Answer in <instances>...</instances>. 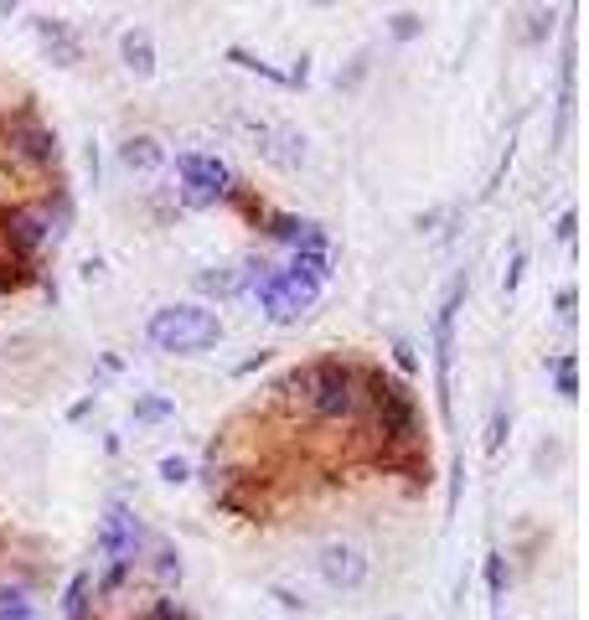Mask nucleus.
<instances>
[{"instance_id":"obj_1","label":"nucleus","mask_w":589,"mask_h":620,"mask_svg":"<svg viewBox=\"0 0 589 620\" xmlns=\"http://www.w3.org/2000/svg\"><path fill=\"white\" fill-rule=\"evenodd\" d=\"M357 388H362V367L347 362V357H321V362H305V367H290L279 393L300 398L316 419L336 424V419H352L357 414Z\"/></svg>"},{"instance_id":"obj_2","label":"nucleus","mask_w":589,"mask_h":620,"mask_svg":"<svg viewBox=\"0 0 589 620\" xmlns=\"http://www.w3.org/2000/svg\"><path fill=\"white\" fill-rule=\"evenodd\" d=\"M362 403H367V419H372L383 445H419V398L398 378H388L383 367H362L357 409Z\"/></svg>"},{"instance_id":"obj_3","label":"nucleus","mask_w":589,"mask_h":620,"mask_svg":"<svg viewBox=\"0 0 589 620\" xmlns=\"http://www.w3.org/2000/svg\"><path fill=\"white\" fill-rule=\"evenodd\" d=\"M145 336H150L155 352L197 357V352H212L217 341H223V316L207 305H161V310H150Z\"/></svg>"},{"instance_id":"obj_4","label":"nucleus","mask_w":589,"mask_h":620,"mask_svg":"<svg viewBox=\"0 0 589 620\" xmlns=\"http://www.w3.org/2000/svg\"><path fill=\"white\" fill-rule=\"evenodd\" d=\"M176 176H181L176 202L186 212H207V207H217L233 192V171H228L223 155H212V150H181L176 155Z\"/></svg>"},{"instance_id":"obj_5","label":"nucleus","mask_w":589,"mask_h":620,"mask_svg":"<svg viewBox=\"0 0 589 620\" xmlns=\"http://www.w3.org/2000/svg\"><path fill=\"white\" fill-rule=\"evenodd\" d=\"M238 130H248V150H259L269 166H279V171H300L305 161H310V140L300 135V130H290V124H254V119H233Z\"/></svg>"},{"instance_id":"obj_6","label":"nucleus","mask_w":589,"mask_h":620,"mask_svg":"<svg viewBox=\"0 0 589 620\" xmlns=\"http://www.w3.org/2000/svg\"><path fill=\"white\" fill-rule=\"evenodd\" d=\"M140 517L124 507V502H109V512L99 517V533H93V553L104 564H130L135 569V553H140Z\"/></svg>"},{"instance_id":"obj_7","label":"nucleus","mask_w":589,"mask_h":620,"mask_svg":"<svg viewBox=\"0 0 589 620\" xmlns=\"http://www.w3.org/2000/svg\"><path fill=\"white\" fill-rule=\"evenodd\" d=\"M0 238H6V248L21 254V259L42 254V248L57 238L52 212L47 207H11V212H0Z\"/></svg>"},{"instance_id":"obj_8","label":"nucleus","mask_w":589,"mask_h":620,"mask_svg":"<svg viewBox=\"0 0 589 620\" xmlns=\"http://www.w3.org/2000/svg\"><path fill=\"white\" fill-rule=\"evenodd\" d=\"M321 579L331 584V589H362L367 584V574H372V558L357 548V543H347V538H331L326 548H321Z\"/></svg>"},{"instance_id":"obj_9","label":"nucleus","mask_w":589,"mask_h":620,"mask_svg":"<svg viewBox=\"0 0 589 620\" xmlns=\"http://www.w3.org/2000/svg\"><path fill=\"white\" fill-rule=\"evenodd\" d=\"M6 150H11V161H21V166H31V171H47V166H57V130H47V124H11L6 130Z\"/></svg>"},{"instance_id":"obj_10","label":"nucleus","mask_w":589,"mask_h":620,"mask_svg":"<svg viewBox=\"0 0 589 620\" xmlns=\"http://www.w3.org/2000/svg\"><path fill=\"white\" fill-rule=\"evenodd\" d=\"M460 295H465V279H455L445 305H440V321H434V357H440V403L450 414V367H455V310H460Z\"/></svg>"},{"instance_id":"obj_11","label":"nucleus","mask_w":589,"mask_h":620,"mask_svg":"<svg viewBox=\"0 0 589 620\" xmlns=\"http://www.w3.org/2000/svg\"><path fill=\"white\" fill-rule=\"evenodd\" d=\"M31 26H37V42H42V52L57 62V68H78L83 62V42L73 37V26L62 16H37Z\"/></svg>"},{"instance_id":"obj_12","label":"nucleus","mask_w":589,"mask_h":620,"mask_svg":"<svg viewBox=\"0 0 589 620\" xmlns=\"http://www.w3.org/2000/svg\"><path fill=\"white\" fill-rule=\"evenodd\" d=\"M119 166L130 171V176H155L166 166V145L155 140V135H124L119 140Z\"/></svg>"},{"instance_id":"obj_13","label":"nucleus","mask_w":589,"mask_h":620,"mask_svg":"<svg viewBox=\"0 0 589 620\" xmlns=\"http://www.w3.org/2000/svg\"><path fill=\"white\" fill-rule=\"evenodd\" d=\"M119 62H124L135 78H150V73H155V37H150L145 26L119 31Z\"/></svg>"},{"instance_id":"obj_14","label":"nucleus","mask_w":589,"mask_h":620,"mask_svg":"<svg viewBox=\"0 0 589 620\" xmlns=\"http://www.w3.org/2000/svg\"><path fill=\"white\" fill-rule=\"evenodd\" d=\"M197 290L212 300H233V295H243V269L238 264H207V269H197Z\"/></svg>"},{"instance_id":"obj_15","label":"nucleus","mask_w":589,"mask_h":620,"mask_svg":"<svg viewBox=\"0 0 589 620\" xmlns=\"http://www.w3.org/2000/svg\"><path fill=\"white\" fill-rule=\"evenodd\" d=\"M285 274H295V279H305V285H326L331 279V248H295V259L285 264Z\"/></svg>"},{"instance_id":"obj_16","label":"nucleus","mask_w":589,"mask_h":620,"mask_svg":"<svg viewBox=\"0 0 589 620\" xmlns=\"http://www.w3.org/2000/svg\"><path fill=\"white\" fill-rule=\"evenodd\" d=\"M130 419L135 424H166V419H176V398L171 393H135Z\"/></svg>"},{"instance_id":"obj_17","label":"nucleus","mask_w":589,"mask_h":620,"mask_svg":"<svg viewBox=\"0 0 589 620\" xmlns=\"http://www.w3.org/2000/svg\"><path fill=\"white\" fill-rule=\"evenodd\" d=\"M93 595H99V589H93V574H88V569L73 574V579H68V595H62V615H68V620H88Z\"/></svg>"},{"instance_id":"obj_18","label":"nucleus","mask_w":589,"mask_h":620,"mask_svg":"<svg viewBox=\"0 0 589 620\" xmlns=\"http://www.w3.org/2000/svg\"><path fill=\"white\" fill-rule=\"evenodd\" d=\"M305 223H310V217H295V212H269L264 207V233L269 238H279V243H300V233H305Z\"/></svg>"},{"instance_id":"obj_19","label":"nucleus","mask_w":589,"mask_h":620,"mask_svg":"<svg viewBox=\"0 0 589 620\" xmlns=\"http://www.w3.org/2000/svg\"><path fill=\"white\" fill-rule=\"evenodd\" d=\"M0 620H42V615H37V605H31V595L21 584H6L0 589Z\"/></svg>"},{"instance_id":"obj_20","label":"nucleus","mask_w":589,"mask_h":620,"mask_svg":"<svg viewBox=\"0 0 589 620\" xmlns=\"http://www.w3.org/2000/svg\"><path fill=\"white\" fill-rule=\"evenodd\" d=\"M155 579H161V584H181V574H186V564H181V553L176 548H155Z\"/></svg>"},{"instance_id":"obj_21","label":"nucleus","mask_w":589,"mask_h":620,"mask_svg":"<svg viewBox=\"0 0 589 620\" xmlns=\"http://www.w3.org/2000/svg\"><path fill=\"white\" fill-rule=\"evenodd\" d=\"M548 367H553V378H558V398H574V393H579V378H574V352L553 357Z\"/></svg>"},{"instance_id":"obj_22","label":"nucleus","mask_w":589,"mask_h":620,"mask_svg":"<svg viewBox=\"0 0 589 620\" xmlns=\"http://www.w3.org/2000/svg\"><path fill=\"white\" fill-rule=\"evenodd\" d=\"M486 589H491V605L507 595V558L502 553H486Z\"/></svg>"},{"instance_id":"obj_23","label":"nucleus","mask_w":589,"mask_h":620,"mask_svg":"<svg viewBox=\"0 0 589 620\" xmlns=\"http://www.w3.org/2000/svg\"><path fill=\"white\" fill-rule=\"evenodd\" d=\"M228 57L238 62V68H248V73H259V78H269V83H290V78H285V73H279V68H269V62H259V57H248L243 47H233Z\"/></svg>"},{"instance_id":"obj_24","label":"nucleus","mask_w":589,"mask_h":620,"mask_svg":"<svg viewBox=\"0 0 589 620\" xmlns=\"http://www.w3.org/2000/svg\"><path fill=\"white\" fill-rule=\"evenodd\" d=\"M155 471H161V481H166V486H186V481H192V465H186L181 455H166L161 465H155Z\"/></svg>"},{"instance_id":"obj_25","label":"nucleus","mask_w":589,"mask_h":620,"mask_svg":"<svg viewBox=\"0 0 589 620\" xmlns=\"http://www.w3.org/2000/svg\"><path fill=\"white\" fill-rule=\"evenodd\" d=\"M388 31H393V37H398V42H414V37H419V31H424V16H419V11H398Z\"/></svg>"},{"instance_id":"obj_26","label":"nucleus","mask_w":589,"mask_h":620,"mask_svg":"<svg viewBox=\"0 0 589 620\" xmlns=\"http://www.w3.org/2000/svg\"><path fill=\"white\" fill-rule=\"evenodd\" d=\"M145 620H192V610H186L181 600H150V610H145Z\"/></svg>"},{"instance_id":"obj_27","label":"nucleus","mask_w":589,"mask_h":620,"mask_svg":"<svg viewBox=\"0 0 589 620\" xmlns=\"http://www.w3.org/2000/svg\"><path fill=\"white\" fill-rule=\"evenodd\" d=\"M367 57H372V52L362 47V52H357V57L347 62V73H336V88H357V83L367 78V68H372V62H367Z\"/></svg>"},{"instance_id":"obj_28","label":"nucleus","mask_w":589,"mask_h":620,"mask_svg":"<svg viewBox=\"0 0 589 620\" xmlns=\"http://www.w3.org/2000/svg\"><path fill=\"white\" fill-rule=\"evenodd\" d=\"M507 429H512V419H507V409H491V429H486V450L496 455L502 450V440H507Z\"/></svg>"},{"instance_id":"obj_29","label":"nucleus","mask_w":589,"mask_h":620,"mask_svg":"<svg viewBox=\"0 0 589 620\" xmlns=\"http://www.w3.org/2000/svg\"><path fill=\"white\" fill-rule=\"evenodd\" d=\"M522 264H527V248H512V264H507V274H502V290H507V295L517 290V279H522Z\"/></svg>"},{"instance_id":"obj_30","label":"nucleus","mask_w":589,"mask_h":620,"mask_svg":"<svg viewBox=\"0 0 589 620\" xmlns=\"http://www.w3.org/2000/svg\"><path fill=\"white\" fill-rule=\"evenodd\" d=\"M574 305H579V290L564 285V290H558V321H574Z\"/></svg>"},{"instance_id":"obj_31","label":"nucleus","mask_w":589,"mask_h":620,"mask_svg":"<svg viewBox=\"0 0 589 620\" xmlns=\"http://www.w3.org/2000/svg\"><path fill=\"white\" fill-rule=\"evenodd\" d=\"M393 362H398L403 372H414V367H419V357H414V347H409V341H403V336L393 341Z\"/></svg>"},{"instance_id":"obj_32","label":"nucleus","mask_w":589,"mask_h":620,"mask_svg":"<svg viewBox=\"0 0 589 620\" xmlns=\"http://www.w3.org/2000/svg\"><path fill=\"white\" fill-rule=\"evenodd\" d=\"M527 21H533V26H527V37H543V31H553V11H533V16H527Z\"/></svg>"},{"instance_id":"obj_33","label":"nucleus","mask_w":589,"mask_h":620,"mask_svg":"<svg viewBox=\"0 0 589 620\" xmlns=\"http://www.w3.org/2000/svg\"><path fill=\"white\" fill-rule=\"evenodd\" d=\"M574 228H579V217H574V212H564V217H558V238H564V243L574 238Z\"/></svg>"}]
</instances>
